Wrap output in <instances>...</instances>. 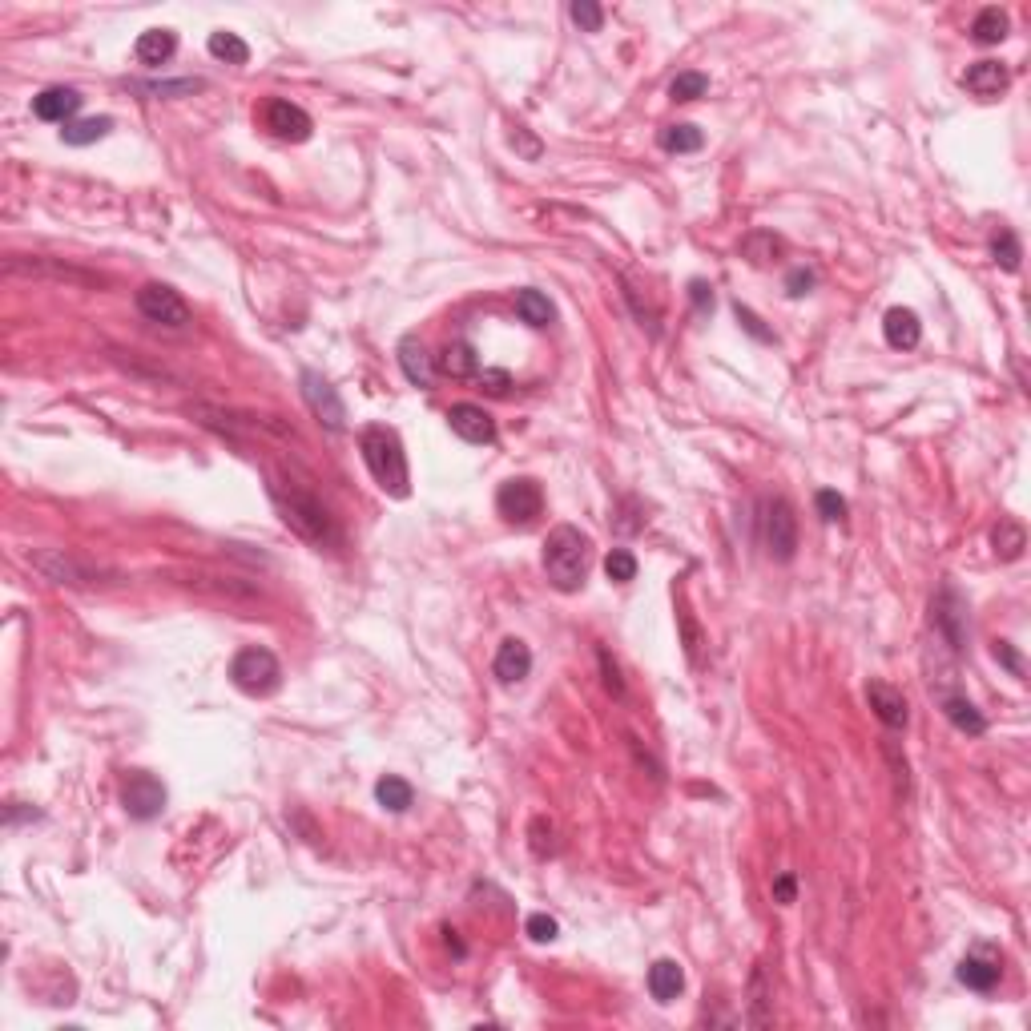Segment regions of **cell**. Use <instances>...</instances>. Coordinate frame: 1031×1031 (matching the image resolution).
I'll list each match as a JSON object with an SVG mask.
<instances>
[{
  "label": "cell",
  "instance_id": "cell-1",
  "mask_svg": "<svg viewBox=\"0 0 1031 1031\" xmlns=\"http://www.w3.org/2000/svg\"><path fill=\"white\" fill-rule=\"evenodd\" d=\"M266 492H270V500H274L282 524H286L290 532H299L307 544H315L319 552H335V548L343 544V532H339L335 516L327 512V504H323L315 492L299 488L294 480H282L278 472H270Z\"/></svg>",
  "mask_w": 1031,
  "mask_h": 1031
},
{
  "label": "cell",
  "instance_id": "cell-2",
  "mask_svg": "<svg viewBox=\"0 0 1031 1031\" xmlns=\"http://www.w3.org/2000/svg\"><path fill=\"white\" fill-rule=\"evenodd\" d=\"M359 452H363V464L367 472L375 476V484L403 500L411 492V472H407V452H403V439L395 427H383V423H371L359 431Z\"/></svg>",
  "mask_w": 1031,
  "mask_h": 1031
},
{
  "label": "cell",
  "instance_id": "cell-3",
  "mask_svg": "<svg viewBox=\"0 0 1031 1031\" xmlns=\"http://www.w3.org/2000/svg\"><path fill=\"white\" fill-rule=\"evenodd\" d=\"M588 556H593V544L588 536L572 524H556L544 536V576L556 593H576L588 576Z\"/></svg>",
  "mask_w": 1031,
  "mask_h": 1031
},
{
  "label": "cell",
  "instance_id": "cell-4",
  "mask_svg": "<svg viewBox=\"0 0 1031 1031\" xmlns=\"http://www.w3.org/2000/svg\"><path fill=\"white\" fill-rule=\"evenodd\" d=\"M758 528H762L766 552H770L778 564L794 560V552H798V516H794V508H790L786 496H766V500L758 504Z\"/></svg>",
  "mask_w": 1031,
  "mask_h": 1031
},
{
  "label": "cell",
  "instance_id": "cell-5",
  "mask_svg": "<svg viewBox=\"0 0 1031 1031\" xmlns=\"http://www.w3.org/2000/svg\"><path fill=\"white\" fill-rule=\"evenodd\" d=\"M133 303H137L141 319H150V323H158V327H170V331H186V327L194 323L190 303L182 299L174 286H166V282H145V286L133 294Z\"/></svg>",
  "mask_w": 1031,
  "mask_h": 1031
},
{
  "label": "cell",
  "instance_id": "cell-6",
  "mask_svg": "<svg viewBox=\"0 0 1031 1031\" xmlns=\"http://www.w3.org/2000/svg\"><path fill=\"white\" fill-rule=\"evenodd\" d=\"M230 681H234L242 693H250V697H266V693L278 689L282 665H278V657H274L270 649L250 645V649H242V653L230 661Z\"/></svg>",
  "mask_w": 1031,
  "mask_h": 1031
},
{
  "label": "cell",
  "instance_id": "cell-7",
  "mask_svg": "<svg viewBox=\"0 0 1031 1031\" xmlns=\"http://www.w3.org/2000/svg\"><path fill=\"white\" fill-rule=\"evenodd\" d=\"M121 806H125L129 818L150 822V818H158V814L166 810V786H162L154 774L133 770V774L125 778V786H121Z\"/></svg>",
  "mask_w": 1031,
  "mask_h": 1031
},
{
  "label": "cell",
  "instance_id": "cell-8",
  "mask_svg": "<svg viewBox=\"0 0 1031 1031\" xmlns=\"http://www.w3.org/2000/svg\"><path fill=\"white\" fill-rule=\"evenodd\" d=\"M496 512L508 520V524H532L540 512H544V492H540V484L536 480H508V484H500V492H496Z\"/></svg>",
  "mask_w": 1031,
  "mask_h": 1031
},
{
  "label": "cell",
  "instance_id": "cell-9",
  "mask_svg": "<svg viewBox=\"0 0 1031 1031\" xmlns=\"http://www.w3.org/2000/svg\"><path fill=\"white\" fill-rule=\"evenodd\" d=\"M303 399L319 415V423H327V431H343L347 427V407H343L339 391L319 371H303Z\"/></svg>",
  "mask_w": 1031,
  "mask_h": 1031
},
{
  "label": "cell",
  "instance_id": "cell-10",
  "mask_svg": "<svg viewBox=\"0 0 1031 1031\" xmlns=\"http://www.w3.org/2000/svg\"><path fill=\"white\" fill-rule=\"evenodd\" d=\"M262 117H266V129H270L274 137H282V141H307L311 129H315L311 113H307L303 105L286 101V97H270Z\"/></svg>",
  "mask_w": 1031,
  "mask_h": 1031
},
{
  "label": "cell",
  "instance_id": "cell-11",
  "mask_svg": "<svg viewBox=\"0 0 1031 1031\" xmlns=\"http://www.w3.org/2000/svg\"><path fill=\"white\" fill-rule=\"evenodd\" d=\"M866 701L874 709V717L887 725V729H903L911 721V705L903 697V689L887 685V681H866Z\"/></svg>",
  "mask_w": 1031,
  "mask_h": 1031
},
{
  "label": "cell",
  "instance_id": "cell-12",
  "mask_svg": "<svg viewBox=\"0 0 1031 1031\" xmlns=\"http://www.w3.org/2000/svg\"><path fill=\"white\" fill-rule=\"evenodd\" d=\"M33 564H37L49 580H57V584H77V588L97 584V576H101L97 568H89V564H81V560H73V556H65V552H37Z\"/></svg>",
  "mask_w": 1031,
  "mask_h": 1031
},
{
  "label": "cell",
  "instance_id": "cell-13",
  "mask_svg": "<svg viewBox=\"0 0 1031 1031\" xmlns=\"http://www.w3.org/2000/svg\"><path fill=\"white\" fill-rule=\"evenodd\" d=\"M448 423H452V431H456L460 439H468V444H492V439H496L492 415H488L484 407H476V403H456V407L448 411Z\"/></svg>",
  "mask_w": 1031,
  "mask_h": 1031
},
{
  "label": "cell",
  "instance_id": "cell-14",
  "mask_svg": "<svg viewBox=\"0 0 1031 1031\" xmlns=\"http://www.w3.org/2000/svg\"><path fill=\"white\" fill-rule=\"evenodd\" d=\"M77 109H81V93L69 89V85H53V89H45V93L33 97V113H37L41 121H61V125H69Z\"/></svg>",
  "mask_w": 1031,
  "mask_h": 1031
},
{
  "label": "cell",
  "instance_id": "cell-15",
  "mask_svg": "<svg viewBox=\"0 0 1031 1031\" xmlns=\"http://www.w3.org/2000/svg\"><path fill=\"white\" fill-rule=\"evenodd\" d=\"M882 335H887V343H891L895 351H915V347H919V339H923V323H919V315H915V311H907V307H891V311H887V319H882Z\"/></svg>",
  "mask_w": 1031,
  "mask_h": 1031
},
{
  "label": "cell",
  "instance_id": "cell-16",
  "mask_svg": "<svg viewBox=\"0 0 1031 1031\" xmlns=\"http://www.w3.org/2000/svg\"><path fill=\"white\" fill-rule=\"evenodd\" d=\"M963 85H967L975 97L991 101V97L1007 93V85H1011V73H1007V65H999V61H975V65L963 73Z\"/></svg>",
  "mask_w": 1031,
  "mask_h": 1031
},
{
  "label": "cell",
  "instance_id": "cell-17",
  "mask_svg": "<svg viewBox=\"0 0 1031 1031\" xmlns=\"http://www.w3.org/2000/svg\"><path fill=\"white\" fill-rule=\"evenodd\" d=\"M492 669H496L500 685H516V681H524V677L532 673V653H528V645H524V641H516V637L500 641Z\"/></svg>",
  "mask_w": 1031,
  "mask_h": 1031
},
{
  "label": "cell",
  "instance_id": "cell-18",
  "mask_svg": "<svg viewBox=\"0 0 1031 1031\" xmlns=\"http://www.w3.org/2000/svg\"><path fill=\"white\" fill-rule=\"evenodd\" d=\"M399 367H403L411 387H431V379H435V359L427 355V347L415 335H407L399 343Z\"/></svg>",
  "mask_w": 1031,
  "mask_h": 1031
},
{
  "label": "cell",
  "instance_id": "cell-19",
  "mask_svg": "<svg viewBox=\"0 0 1031 1031\" xmlns=\"http://www.w3.org/2000/svg\"><path fill=\"white\" fill-rule=\"evenodd\" d=\"M174 53H178V37H174V29H145V33L137 37V45H133V57H137L141 65H150V69L166 65Z\"/></svg>",
  "mask_w": 1031,
  "mask_h": 1031
},
{
  "label": "cell",
  "instance_id": "cell-20",
  "mask_svg": "<svg viewBox=\"0 0 1031 1031\" xmlns=\"http://www.w3.org/2000/svg\"><path fill=\"white\" fill-rule=\"evenodd\" d=\"M435 367L444 371V375H452V379H476V375H480V355H476L472 343L452 339L444 351L435 355Z\"/></svg>",
  "mask_w": 1031,
  "mask_h": 1031
},
{
  "label": "cell",
  "instance_id": "cell-21",
  "mask_svg": "<svg viewBox=\"0 0 1031 1031\" xmlns=\"http://www.w3.org/2000/svg\"><path fill=\"white\" fill-rule=\"evenodd\" d=\"M939 705H943V717H947L959 733H967V738H979V733H987V717H983L963 693H943Z\"/></svg>",
  "mask_w": 1031,
  "mask_h": 1031
},
{
  "label": "cell",
  "instance_id": "cell-22",
  "mask_svg": "<svg viewBox=\"0 0 1031 1031\" xmlns=\"http://www.w3.org/2000/svg\"><path fill=\"white\" fill-rule=\"evenodd\" d=\"M681 987H685V971L677 967V959H657L649 967V995L657 1003H673L681 995Z\"/></svg>",
  "mask_w": 1031,
  "mask_h": 1031
},
{
  "label": "cell",
  "instance_id": "cell-23",
  "mask_svg": "<svg viewBox=\"0 0 1031 1031\" xmlns=\"http://www.w3.org/2000/svg\"><path fill=\"white\" fill-rule=\"evenodd\" d=\"M959 983H967L971 991H991L999 983V963L983 959V955H967L959 963Z\"/></svg>",
  "mask_w": 1031,
  "mask_h": 1031
},
{
  "label": "cell",
  "instance_id": "cell-24",
  "mask_svg": "<svg viewBox=\"0 0 1031 1031\" xmlns=\"http://www.w3.org/2000/svg\"><path fill=\"white\" fill-rule=\"evenodd\" d=\"M516 315L528 327H548L556 319V307L548 303V294H540V290H520L516 294Z\"/></svg>",
  "mask_w": 1031,
  "mask_h": 1031
},
{
  "label": "cell",
  "instance_id": "cell-25",
  "mask_svg": "<svg viewBox=\"0 0 1031 1031\" xmlns=\"http://www.w3.org/2000/svg\"><path fill=\"white\" fill-rule=\"evenodd\" d=\"M206 49H210L214 61H226V65H246V61H250V45H246L238 33H226V29L210 33Z\"/></svg>",
  "mask_w": 1031,
  "mask_h": 1031
},
{
  "label": "cell",
  "instance_id": "cell-26",
  "mask_svg": "<svg viewBox=\"0 0 1031 1031\" xmlns=\"http://www.w3.org/2000/svg\"><path fill=\"white\" fill-rule=\"evenodd\" d=\"M991 544H995V556L999 560H1015L1023 548H1027V532L1019 520H999L991 528Z\"/></svg>",
  "mask_w": 1031,
  "mask_h": 1031
},
{
  "label": "cell",
  "instance_id": "cell-27",
  "mask_svg": "<svg viewBox=\"0 0 1031 1031\" xmlns=\"http://www.w3.org/2000/svg\"><path fill=\"white\" fill-rule=\"evenodd\" d=\"M375 798H379V806H383V810H391V814H403V810H411V802H415V790H411V782H403V778L387 774V778H379V786H375Z\"/></svg>",
  "mask_w": 1031,
  "mask_h": 1031
},
{
  "label": "cell",
  "instance_id": "cell-28",
  "mask_svg": "<svg viewBox=\"0 0 1031 1031\" xmlns=\"http://www.w3.org/2000/svg\"><path fill=\"white\" fill-rule=\"evenodd\" d=\"M1007 37V13L1003 9H983L975 21H971V41L975 45H999Z\"/></svg>",
  "mask_w": 1031,
  "mask_h": 1031
},
{
  "label": "cell",
  "instance_id": "cell-29",
  "mask_svg": "<svg viewBox=\"0 0 1031 1031\" xmlns=\"http://www.w3.org/2000/svg\"><path fill=\"white\" fill-rule=\"evenodd\" d=\"M657 141H661L665 154H697L701 145H705V137H701L697 125H669V129H661Z\"/></svg>",
  "mask_w": 1031,
  "mask_h": 1031
},
{
  "label": "cell",
  "instance_id": "cell-30",
  "mask_svg": "<svg viewBox=\"0 0 1031 1031\" xmlns=\"http://www.w3.org/2000/svg\"><path fill=\"white\" fill-rule=\"evenodd\" d=\"M109 129H113V117H85V121H69V125L61 129V141H65V145H93V141H101Z\"/></svg>",
  "mask_w": 1031,
  "mask_h": 1031
},
{
  "label": "cell",
  "instance_id": "cell-31",
  "mask_svg": "<svg viewBox=\"0 0 1031 1031\" xmlns=\"http://www.w3.org/2000/svg\"><path fill=\"white\" fill-rule=\"evenodd\" d=\"M705 93H709V77L697 73V69L677 73L673 85H669V97H673V101H697V97H705Z\"/></svg>",
  "mask_w": 1031,
  "mask_h": 1031
},
{
  "label": "cell",
  "instance_id": "cell-32",
  "mask_svg": "<svg viewBox=\"0 0 1031 1031\" xmlns=\"http://www.w3.org/2000/svg\"><path fill=\"white\" fill-rule=\"evenodd\" d=\"M605 576L617 580V584H629V580L637 576V556H633L629 548H613V552L605 556Z\"/></svg>",
  "mask_w": 1031,
  "mask_h": 1031
},
{
  "label": "cell",
  "instance_id": "cell-33",
  "mask_svg": "<svg viewBox=\"0 0 1031 1031\" xmlns=\"http://www.w3.org/2000/svg\"><path fill=\"white\" fill-rule=\"evenodd\" d=\"M991 254H995V262L1003 266V270H1019V238L1011 234V230H999L995 238H991Z\"/></svg>",
  "mask_w": 1031,
  "mask_h": 1031
},
{
  "label": "cell",
  "instance_id": "cell-34",
  "mask_svg": "<svg viewBox=\"0 0 1031 1031\" xmlns=\"http://www.w3.org/2000/svg\"><path fill=\"white\" fill-rule=\"evenodd\" d=\"M568 17H572L584 33H601V25H605V13H601V5H593V0H576V5L568 9Z\"/></svg>",
  "mask_w": 1031,
  "mask_h": 1031
},
{
  "label": "cell",
  "instance_id": "cell-35",
  "mask_svg": "<svg viewBox=\"0 0 1031 1031\" xmlns=\"http://www.w3.org/2000/svg\"><path fill=\"white\" fill-rule=\"evenodd\" d=\"M814 508H818V516H822V520H830V524H834V520H838V524L846 520V500H842L838 492H830V488L814 492Z\"/></svg>",
  "mask_w": 1031,
  "mask_h": 1031
},
{
  "label": "cell",
  "instance_id": "cell-36",
  "mask_svg": "<svg viewBox=\"0 0 1031 1031\" xmlns=\"http://www.w3.org/2000/svg\"><path fill=\"white\" fill-rule=\"evenodd\" d=\"M524 931H528V939H532V943H552L560 927H556V919H548V915H528Z\"/></svg>",
  "mask_w": 1031,
  "mask_h": 1031
},
{
  "label": "cell",
  "instance_id": "cell-37",
  "mask_svg": "<svg viewBox=\"0 0 1031 1031\" xmlns=\"http://www.w3.org/2000/svg\"><path fill=\"white\" fill-rule=\"evenodd\" d=\"M476 383H480L488 395H496V399H504V395H508V387H512L508 371H480V375H476Z\"/></svg>",
  "mask_w": 1031,
  "mask_h": 1031
},
{
  "label": "cell",
  "instance_id": "cell-38",
  "mask_svg": "<svg viewBox=\"0 0 1031 1031\" xmlns=\"http://www.w3.org/2000/svg\"><path fill=\"white\" fill-rule=\"evenodd\" d=\"M681 633H685V653H689V661L697 665V661H701V629L689 621V613H681Z\"/></svg>",
  "mask_w": 1031,
  "mask_h": 1031
},
{
  "label": "cell",
  "instance_id": "cell-39",
  "mask_svg": "<svg viewBox=\"0 0 1031 1031\" xmlns=\"http://www.w3.org/2000/svg\"><path fill=\"white\" fill-rule=\"evenodd\" d=\"M774 899H778V903H794V899H798V878H794L790 870L774 878Z\"/></svg>",
  "mask_w": 1031,
  "mask_h": 1031
},
{
  "label": "cell",
  "instance_id": "cell-40",
  "mask_svg": "<svg viewBox=\"0 0 1031 1031\" xmlns=\"http://www.w3.org/2000/svg\"><path fill=\"white\" fill-rule=\"evenodd\" d=\"M601 669H605V689L621 697V693H625V681H621V673H617V661H609L605 649H601Z\"/></svg>",
  "mask_w": 1031,
  "mask_h": 1031
},
{
  "label": "cell",
  "instance_id": "cell-41",
  "mask_svg": "<svg viewBox=\"0 0 1031 1031\" xmlns=\"http://www.w3.org/2000/svg\"><path fill=\"white\" fill-rule=\"evenodd\" d=\"M786 286H790V294H794V299H802V294H810V286H814V270L798 266V270L790 274V282H786Z\"/></svg>",
  "mask_w": 1031,
  "mask_h": 1031
},
{
  "label": "cell",
  "instance_id": "cell-42",
  "mask_svg": "<svg viewBox=\"0 0 1031 1031\" xmlns=\"http://www.w3.org/2000/svg\"><path fill=\"white\" fill-rule=\"evenodd\" d=\"M733 311H738V319H742V323H746V331H750V335H758V339H766V343H770V339H774V335H770V331H766V327H762V319H758V315H754V311H750V307H742V303H738V307H733Z\"/></svg>",
  "mask_w": 1031,
  "mask_h": 1031
},
{
  "label": "cell",
  "instance_id": "cell-43",
  "mask_svg": "<svg viewBox=\"0 0 1031 1031\" xmlns=\"http://www.w3.org/2000/svg\"><path fill=\"white\" fill-rule=\"evenodd\" d=\"M995 661H1003V665H1007L1015 677H1023V661H1019V653H1015L1007 641H999V645H995Z\"/></svg>",
  "mask_w": 1031,
  "mask_h": 1031
},
{
  "label": "cell",
  "instance_id": "cell-44",
  "mask_svg": "<svg viewBox=\"0 0 1031 1031\" xmlns=\"http://www.w3.org/2000/svg\"><path fill=\"white\" fill-rule=\"evenodd\" d=\"M689 299H693L697 311H713V290H709L705 282H693V286H689Z\"/></svg>",
  "mask_w": 1031,
  "mask_h": 1031
}]
</instances>
